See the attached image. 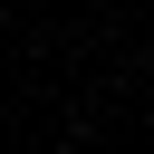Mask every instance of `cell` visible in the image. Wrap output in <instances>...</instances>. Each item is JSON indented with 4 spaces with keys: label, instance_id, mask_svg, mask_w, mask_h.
<instances>
[]
</instances>
